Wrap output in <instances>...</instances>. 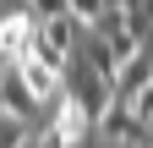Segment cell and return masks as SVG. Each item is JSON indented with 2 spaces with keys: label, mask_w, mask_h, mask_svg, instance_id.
<instances>
[{
  "label": "cell",
  "mask_w": 153,
  "mask_h": 148,
  "mask_svg": "<svg viewBox=\"0 0 153 148\" xmlns=\"http://www.w3.org/2000/svg\"><path fill=\"white\" fill-rule=\"evenodd\" d=\"M99 132H104L109 143H126V148H153V121H148V115H137V110L120 104V99H115L104 115H99Z\"/></svg>",
  "instance_id": "6da1fadb"
},
{
  "label": "cell",
  "mask_w": 153,
  "mask_h": 148,
  "mask_svg": "<svg viewBox=\"0 0 153 148\" xmlns=\"http://www.w3.org/2000/svg\"><path fill=\"white\" fill-rule=\"evenodd\" d=\"M0 99H6V110H11V115H22V121H33V115H44V110H49V104L27 88V77H22V66H16V61L0 66Z\"/></svg>",
  "instance_id": "7a4b0ae2"
},
{
  "label": "cell",
  "mask_w": 153,
  "mask_h": 148,
  "mask_svg": "<svg viewBox=\"0 0 153 148\" xmlns=\"http://www.w3.org/2000/svg\"><path fill=\"white\" fill-rule=\"evenodd\" d=\"M16 66H22V77H27V88H33V93L44 99V104H55V99L66 93V71H60V66L38 61V55H27V61H16Z\"/></svg>",
  "instance_id": "3957f363"
},
{
  "label": "cell",
  "mask_w": 153,
  "mask_h": 148,
  "mask_svg": "<svg viewBox=\"0 0 153 148\" xmlns=\"http://www.w3.org/2000/svg\"><path fill=\"white\" fill-rule=\"evenodd\" d=\"M148 82H153V49H137V55L120 66V77H115V99H120V104H131Z\"/></svg>",
  "instance_id": "277c9868"
},
{
  "label": "cell",
  "mask_w": 153,
  "mask_h": 148,
  "mask_svg": "<svg viewBox=\"0 0 153 148\" xmlns=\"http://www.w3.org/2000/svg\"><path fill=\"white\" fill-rule=\"evenodd\" d=\"M22 143H27V121L6 110V115H0V148H22Z\"/></svg>",
  "instance_id": "5b68a950"
},
{
  "label": "cell",
  "mask_w": 153,
  "mask_h": 148,
  "mask_svg": "<svg viewBox=\"0 0 153 148\" xmlns=\"http://www.w3.org/2000/svg\"><path fill=\"white\" fill-rule=\"evenodd\" d=\"M27 11L33 16H60V11H71V0H27Z\"/></svg>",
  "instance_id": "8992f818"
},
{
  "label": "cell",
  "mask_w": 153,
  "mask_h": 148,
  "mask_svg": "<svg viewBox=\"0 0 153 148\" xmlns=\"http://www.w3.org/2000/svg\"><path fill=\"white\" fill-rule=\"evenodd\" d=\"M38 148H71V137L60 126H44V132H38Z\"/></svg>",
  "instance_id": "52a82bcc"
},
{
  "label": "cell",
  "mask_w": 153,
  "mask_h": 148,
  "mask_svg": "<svg viewBox=\"0 0 153 148\" xmlns=\"http://www.w3.org/2000/svg\"><path fill=\"white\" fill-rule=\"evenodd\" d=\"M71 11H76V16H82V22H93V16H99V11H104V0H71Z\"/></svg>",
  "instance_id": "ba28073f"
},
{
  "label": "cell",
  "mask_w": 153,
  "mask_h": 148,
  "mask_svg": "<svg viewBox=\"0 0 153 148\" xmlns=\"http://www.w3.org/2000/svg\"><path fill=\"white\" fill-rule=\"evenodd\" d=\"M131 110H137V115H148V121H153V82L142 88V93H137V99H131Z\"/></svg>",
  "instance_id": "9c48e42d"
},
{
  "label": "cell",
  "mask_w": 153,
  "mask_h": 148,
  "mask_svg": "<svg viewBox=\"0 0 153 148\" xmlns=\"http://www.w3.org/2000/svg\"><path fill=\"white\" fill-rule=\"evenodd\" d=\"M16 11H27V0H0V16H16Z\"/></svg>",
  "instance_id": "30bf717a"
},
{
  "label": "cell",
  "mask_w": 153,
  "mask_h": 148,
  "mask_svg": "<svg viewBox=\"0 0 153 148\" xmlns=\"http://www.w3.org/2000/svg\"><path fill=\"white\" fill-rule=\"evenodd\" d=\"M22 148H38V137H27V143H22Z\"/></svg>",
  "instance_id": "8fae6325"
},
{
  "label": "cell",
  "mask_w": 153,
  "mask_h": 148,
  "mask_svg": "<svg viewBox=\"0 0 153 148\" xmlns=\"http://www.w3.org/2000/svg\"><path fill=\"white\" fill-rule=\"evenodd\" d=\"M104 6H126V0H104Z\"/></svg>",
  "instance_id": "7c38bea8"
}]
</instances>
